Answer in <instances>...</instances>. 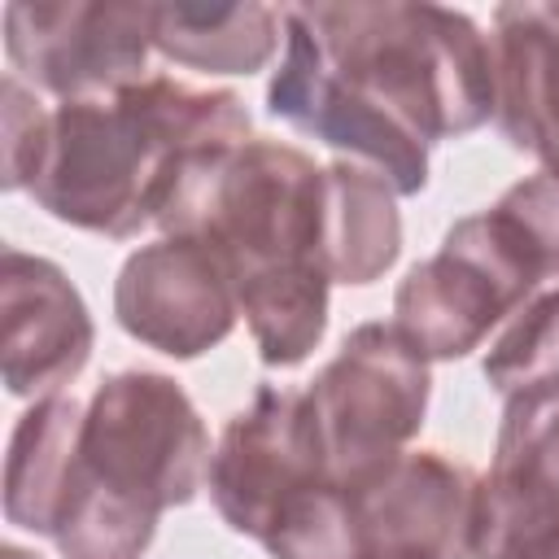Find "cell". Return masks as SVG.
Here are the masks:
<instances>
[{"label":"cell","mask_w":559,"mask_h":559,"mask_svg":"<svg viewBox=\"0 0 559 559\" xmlns=\"http://www.w3.org/2000/svg\"><path fill=\"white\" fill-rule=\"evenodd\" d=\"M153 4L135 0H13L4 4V57L17 79L61 100L144 79Z\"/></svg>","instance_id":"cell-8"},{"label":"cell","mask_w":559,"mask_h":559,"mask_svg":"<svg viewBox=\"0 0 559 559\" xmlns=\"http://www.w3.org/2000/svg\"><path fill=\"white\" fill-rule=\"evenodd\" d=\"M79 415H83V397L57 393V397L31 402V411L17 419L9 437V459H4V520L9 524L44 537L57 493L70 472Z\"/></svg>","instance_id":"cell-16"},{"label":"cell","mask_w":559,"mask_h":559,"mask_svg":"<svg viewBox=\"0 0 559 559\" xmlns=\"http://www.w3.org/2000/svg\"><path fill=\"white\" fill-rule=\"evenodd\" d=\"M4 559H39L35 550H22V546H4Z\"/></svg>","instance_id":"cell-22"},{"label":"cell","mask_w":559,"mask_h":559,"mask_svg":"<svg viewBox=\"0 0 559 559\" xmlns=\"http://www.w3.org/2000/svg\"><path fill=\"white\" fill-rule=\"evenodd\" d=\"M162 236H201L227 266L236 310L266 367H297L328 332L323 166L284 140L249 135L197 153L162 218Z\"/></svg>","instance_id":"cell-2"},{"label":"cell","mask_w":559,"mask_h":559,"mask_svg":"<svg viewBox=\"0 0 559 559\" xmlns=\"http://www.w3.org/2000/svg\"><path fill=\"white\" fill-rule=\"evenodd\" d=\"M542 266L520 227L498 210L463 214L441 249L406 271L393 293V328L432 362L472 354L502 319L537 297Z\"/></svg>","instance_id":"cell-5"},{"label":"cell","mask_w":559,"mask_h":559,"mask_svg":"<svg viewBox=\"0 0 559 559\" xmlns=\"http://www.w3.org/2000/svg\"><path fill=\"white\" fill-rule=\"evenodd\" d=\"M284 35V9L271 4H153V52L201 74H253Z\"/></svg>","instance_id":"cell-15"},{"label":"cell","mask_w":559,"mask_h":559,"mask_svg":"<svg viewBox=\"0 0 559 559\" xmlns=\"http://www.w3.org/2000/svg\"><path fill=\"white\" fill-rule=\"evenodd\" d=\"M0 114H4V192H22L44 148L48 109L39 105L35 87H26L13 70L0 83Z\"/></svg>","instance_id":"cell-20"},{"label":"cell","mask_w":559,"mask_h":559,"mask_svg":"<svg viewBox=\"0 0 559 559\" xmlns=\"http://www.w3.org/2000/svg\"><path fill=\"white\" fill-rule=\"evenodd\" d=\"M402 253L397 188L362 166H323V262L332 284H376Z\"/></svg>","instance_id":"cell-14"},{"label":"cell","mask_w":559,"mask_h":559,"mask_svg":"<svg viewBox=\"0 0 559 559\" xmlns=\"http://www.w3.org/2000/svg\"><path fill=\"white\" fill-rule=\"evenodd\" d=\"M511 559H559V524H550L546 533H537L533 542H524Z\"/></svg>","instance_id":"cell-21"},{"label":"cell","mask_w":559,"mask_h":559,"mask_svg":"<svg viewBox=\"0 0 559 559\" xmlns=\"http://www.w3.org/2000/svg\"><path fill=\"white\" fill-rule=\"evenodd\" d=\"M428 393V358L393 328V319L358 323L306 389L328 480L358 493L402 459L424 428Z\"/></svg>","instance_id":"cell-6"},{"label":"cell","mask_w":559,"mask_h":559,"mask_svg":"<svg viewBox=\"0 0 559 559\" xmlns=\"http://www.w3.org/2000/svg\"><path fill=\"white\" fill-rule=\"evenodd\" d=\"M489 389L507 397L559 393V288L537 293L511 314L480 362Z\"/></svg>","instance_id":"cell-17"},{"label":"cell","mask_w":559,"mask_h":559,"mask_svg":"<svg viewBox=\"0 0 559 559\" xmlns=\"http://www.w3.org/2000/svg\"><path fill=\"white\" fill-rule=\"evenodd\" d=\"M205 485L223 524L253 542H266L306 493L328 485L306 389L258 384L249 406L227 419Z\"/></svg>","instance_id":"cell-7"},{"label":"cell","mask_w":559,"mask_h":559,"mask_svg":"<svg viewBox=\"0 0 559 559\" xmlns=\"http://www.w3.org/2000/svg\"><path fill=\"white\" fill-rule=\"evenodd\" d=\"M210 432L179 380L114 371L87 397L44 537L61 559H144L157 520L210 480Z\"/></svg>","instance_id":"cell-4"},{"label":"cell","mask_w":559,"mask_h":559,"mask_svg":"<svg viewBox=\"0 0 559 559\" xmlns=\"http://www.w3.org/2000/svg\"><path fill=\"white\" fill-rule=\"evenodd\" d=\"M528 240L542 275H559V170H537L493 201Z\"/></svg>","instance_id":"cell-19"},{"label":"cell","mask_w":559,"mask_h":559,"mask_svg":"<svg viewBox=\"0 0 559 559\" xmlns=\"http://www.w3.org/2000/svg\"><path fill=\"white\" fill-rule=\"evenodd\" d=\"M266 109L415 197L432 144L493 118L489 35L445 4H288Z\"/></svg>","instance_id":"cell-1"},{"label":"cell","mask_w":559,"mask_h":559,"mask_svg":"<svg viewBox=\"0 0 559 559\" xmlns=\"http://www.w3.org/2000/svg\"><path fill=\"white\" fill-rule=\"evenodd\" d=\"M362 559H476L480 476L441 450H406L354 493Z\"/></svg>","instance_id":"cell-10"},{"label":"cell","mask_w":559,"mask_h":559,"mask_svg":"<svg viewBox=\"0 0 559 559\" xmlns=\"http://www.w3.org/2000/svg\"><path fill=\"white\" fill-rule=\"evenodd\" d=\"M114 319L166 358H201L240 319L223 258L201 236H157L140 245L114 280Z\"/></svg>","instance_id":"cell-9"},{"label":"cell","mask_w":559,"mask_h":559,"mask_svg":"<svg viewBox=\"0 0 559 559\" xmlns=\"http://www.w3.org/2000/svg\"><path fill=\"white\" fill-rule=\"evenodd\" d=\"M240 140H249V109L236 92L144 74L52 105L26 192L57 223L127 240L162 218L197 153Z\"/></svg>","instance_id":"cell-3"},{"label":"cell","mask_w":559,"mask_h":559,"mask_svg":"<svg viewBox=\"0 0 559 559\" xmlns=\"http://www.w3.org/2000/svg\"><path fill=\"white\" fill-rule=\"evenodd\" d=\"M489 57L502 140L559 170V4H498Z\"/></svg>","instance_id":"cell-13"},{"label":"cell","mask_w":559,"mask_h":559,"mask_svg":"<svg viewBox=\"0 0 559 559\" xmlns=\"http://www.w3.org/2000/svg\"><path fill=\"white\" fill-rule=\"evenodd\" d=\"M550 524H559V393L507 397L480 476L476 559H511Z\"/></svg>","instance_id":"cell-12"},{"label":"cell","mask_w":559,"mask_h":559,"mask_svg":"<svg viewBox=\"0 0 559 559\" xmlns=\"http://www.w3.org/2000/svg\"><path fill=\"white\" fill-rule=\"evenodd\" d=\"M271 559H362L354 493L332 480L306 493L262 542Z\"/></svg>","instance_id":"cell-18"},{"label":"cell","mask_w":559,"mask_h":559,"mask_svg":"<svg viewBox=\"0 0 559 559\" xmlns=\"http://www.w3.org/2000/svg\"><path fill=\"white\" fill-rule=\"evenodd\" d=\"M92 314L70 275L17 245L0 262V362L13 397H57L92 358Z\"/></svg>","instance_id":"cell-11"}]
</instances>
